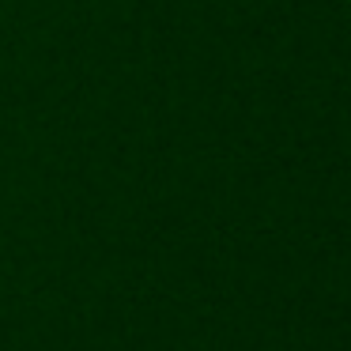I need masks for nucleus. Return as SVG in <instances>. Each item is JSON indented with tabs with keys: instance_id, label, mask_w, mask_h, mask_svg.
<instances>
[]
</instances>
